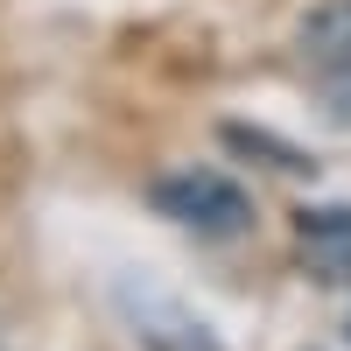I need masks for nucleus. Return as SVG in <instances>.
<instances>
[{"instance_id": "obj_1", "label": "nucleus", "mask_w": 351, "mask_h": 351, "mask_svg": "<svg viewBox=\"0 0 351 351\" xmlns=\"http://www.w3.org/2000/svg\"><path fill=\"white\" fill-rule=\"evenodd\" d=\"M148 204L169 225L197 232V239H232V232L253 225V197L232 183V176H218V169H169V176H155Z\"/></svg>"}, {"instance_id": "obj_2", "label": "nucleus", "mask_w": 351, "mask_h": 351, "mask_svg": "<svg viewBox=\"0 0 351 351\" xmlns=\"http://www.w3.org/2000/svg\"><path fill=\"white\" fill-rule=\"evenodd\" d=\"M120 309H127L141 351H218V337L204 330L183 302L155 295V288H134V281H127V288H120Z\"/></svg>"}, {"instance_id": "obj_3", "label": "nucleus", "mask_w": 351, "mask_h": 351, "mask_svg": "<svg viewBox=\"0 0 351 351\" xmlns=\"http://www.w3.org/2000/svg\"><path fill=\"white\" fill-rule=\"evenodd\" d=\"M295 246L316 281L344 288L351 281V204H302L295 211Z\"/></svg>"}]
</instances>
